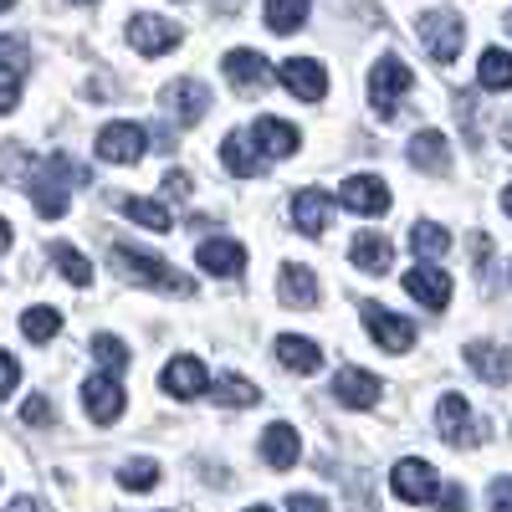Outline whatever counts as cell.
<instances>
[{
    "label": "cell",
    "instance_id": "1",
    "mask_svg": "<svg viewBox=\"0 0 512 512\" xmlns=\"http://www.w3.org/2000/svg\"><path fill=\"white\" fill-rule=\"evenodd\" d=\"M72 185H88V169H82L72 154H47L41 159V169H31L26 175V190H31V205L41 210L47 221L67 216V205H72Z\"/></svg>",
    "mask_w": 512,
    "mask_h": 512
},
{
    "label": "cell",
    "instance_id": "2",
    "mask_svg": "<svg viewBox=\"0 0 512 512\" xmlns=\"http://www.w3.org/2000/svg\"><path fill=\"white\" fill-rule=\"evenodd\" d=\"M108 262L118 267V272H128L139 287H154V292H175V297H190L195 292V277H185V272H175L169 262H159V256H149V251H139V246H128V241H108Z\"/></svg>",
    "mask_w": 512,
    "mask_h": 512
},
{
    "label": "cell",
    "instance_id": "3",
    "mask_svg": "<svg viewBox=\"0 0 512 512\" xmlns=\"http://www.w3.org/2000/svg\"><path fill=\"white\" fill-rule=\"evenodd\" d=\"M410 88H415V72L405 67V57H379L369 67V108L379 118H395V108Z\"/></svg>",
    "mask_w": 512,
    "mask_h": 512
},
{
    "label": "cell",
    "instance_id": "4",
    "mask_svg": "<svg viewBox=\"0 0 512 512\" xmlns=\"http://www.w3.org/2000/svg\"><path fill=\"white\" fill-rule=\"evenodd\" d=\"M415 31H420V47H425V57H431V62L451 67V62L461 57L466 31H461V16H456V11H425Z\"/></svg>",
    "mask_w": 512,
    "mask_h": 512
},
{
    "label": "cell",
    "instance_id": "5",
    "mask_svg": "<svg viewBox=\"0 0 512 512\" xmlns=\"http://www.w3.org/2000/svg\"><path fill=\"white\" fill-rule=\"evenodd\" d=\"M390 487H395L400 502H415V507L441 502V477H436V466H431V461H420V456H405V461L395 466Z\"/></svg>",
    "mask_w": 512,
    "mask_h": 512
},
{
    "label": "cell",
    "instance_id": "6",
    "mask_svg": "<svg viewBox=\"0 0 512 512\" xmlns=\"http://www.w3.org/2000/svg\"><path fill=\"white\" fill-rule=\"evenodd\" d=\"M159 108H169V118H175L180 128H195L210 113V88L195 82V77H180V82H169V88L159 93Z\"/></svg>",
    "mask_w": 512,
    "mask_h": 512
},
{
    "label": "cell",
    "instance_id": "7",
    "mask_svg": "<svg viewBox=\"0 0 512 512\" xmlns=\"http://www.w3.org/2000/svg\"><path fill=\"white\" fill-rule=\"evenodd\" d=\"M338 205L354 210V216H384V210L395 205L390 185H384L379 175H349L344 190H338Z\"/></svg>",
    "mask_w": 512,
    "mask_h": 512
},
{
    "label": "cell",
    "instance_id": "8",
    "mask_svg": "<svg viewBox=\"0 0 512 512\" xmlns=\"http://www.w3.org/2000/svg\"><path fill=\"white\" fill-rule=\"evenodd\" d=\"M436 425H441V436H446L451 446H477V441H482V420L472 415L466 395H441V405H436Z\"/></svg>",
    "mask_w": 512,
    "mask_h": 512
},
{
    "label": "cell",
    "instance_id": "9",
    "mask_svg": "<svg viewBox=\"0 0 512 512\" xmlns=\"http://www.w3.org/2000/svg\"><path fill=\"white\" fill-rule=\"evenodd\" d=\"M128 41H134V52H144V57H164L185 41V31L164 16H134L128 21Z\"/></svg>",
    "mask_w": 512,
    "mask_h": 512
},
{
    "label": "cell",
    "instance_id": "10",
    "mask_svg": "<svg viewBox=\"0 0 512 512\" xmlns=\"http://www.w3.org/2000/svg\"><path fill=\"white\" fill-rule=\"evenodd\" d=\"M144 149H149V134L139 123H108V128H98V154L108 164H139Z\"/></svg>",
    "mask_w": 512,
    "mask_h": 512
},
{
    "label": "cell",
    "instance_id": "11",
    "mask_svg": "<svg viewBox=\"0 0 512 512\" xmlns=\"http://www.w3.org/2000/svg\"><path fill=\"white\" fill-rule=\"evenodd\" d=\"M359 313H364V328L374 333V344H379L384 354H405V349L415 344V323L395 318L390 308H379V303H364Z\"/></svg>",
    "mask_w": 512,
    "mask_h": 512
},
{
    "label": "cell",
    "instance_id": "12",
    "mask_svg": "<svg viewBox=\"0 0 512 512\" xmlns=\"http://www.w3.org/2000/svg\"><path fill=\"white\" fill-rule=\"evenodd\" d=\"M277 77H282V88L297 93L303 103H318V98L328 93V72H323L313 57H287V62L277 67Z\"/></svg>",
    "mask_w": 512,
    "mask_h": 512
},
{
    "label": "cell",
    "instance_id": "13",
    "mask_svg": "<svg viewBox=\"0 0 512 512\" xmlns=\"http://www.w3.org/2000/svg\"><path fill=\"white\" fill-rule=\"evenodd\" d=\"M379 395H384V384L369 369H354L349 364V369H338V379H333V400L349 405V410H374Z\"/></svg>",
    "mask_w": 512,
    "mask_h": 512
},
{
    "label": "cell",
    "instance_id": "14",
    "mask_svg": "<svg viewBox=\"0 0 512 512\" xmlns=\"http://www.w3.org/2000/svg\"><path fill=\"white\" fill-rule=\"evenodd\" d=\"M82 405H88V415L98 425H113L123 415V384H118V374L113 369L108 374H93L88 384H82Z\"/></svg>",
    "mask_w": 512,
    "mask_h": 512
},
{
    "label": "cell",
    "instance_id": "15",
    "mask_svg": "<svg viewBox=\"0 0 512 512\" xmlns=\"http://www.w3.org/2000/svg\"><path fill=\"white\" fill-rule=\"evenodd\" d=\"M405 159L420 169V175H451V144H446L441 128H420V134L410 139V149H405Z\"/></svg>",
    "mask_w": 512,
    "mask_h": 512
},
{
    "label": "cell",
    "instance_id": "16",
    "mask_svg": "<svg viewBox=\"0 0 512 512\" xmlns=\"http://www.w3.org/2000/svg\"><path fill=\"white\" fill-rule=\"evenodd\" d=\"M405 292L415 297L420 308L441 313V308L451 303V277H446L441 267H410V272H405Z\"/></svg>",
    "mask_w": 512,
    "mask_h": 512
},
{
    "label": "cell",
    "instance_id": "17",
    "mask_svg": "<svg viewBox=\"0 0 512 512\" xmlns=\"http://www.w3.org/2000/svg\"><path fill=\"white\" fill-rule=\"evenodd\" d=\"M195 262L200 272H216V277H236L246 267V246L241 241H226V236H210L195 246Z\"/></svg>",
    "mask_w": 512,
    "mask_h": 512
},
{
    "label": "cell",
    "instance_id": "18",
    "mask_svg": "<svg viewBox=\"0 0 512 512\" xmlns=\"http://www.w3.org/2000/svg\"><path fill=\"white\" fill-rule=\"evenodd\" d=\"M159 384H164V395H175V400H195V395L205 390V364H200L195 354H180V359L164 364Z\"/></svg>",
    "mask_w": 512,
    "mask_h": 512
},
{
    "label": "cell",
    "instance_id": "19",
    "mask_svg": "<svg viewBox=\"0 0 512 512\" xmlns=\"http://www.w3.org/2000/svg\"><path fill=\"white\" fill-rule=\"evenodd\" d=\"M226 77H231L236 93H256V88H267V82H272V62H267L262 52L241 47V52L226 57Z\"/></svg>",
    "mask_w": 512,
    "mask_h": 512
},
{
    "label": "cell",
    "instance_id": "20",
    "mask_svg": "<svg viewBox=\"0 0 512 512\" xmlns=\"http://www.w3.org/2000/svg\"><path fill=\"white\" fill-rule=\"evenodd\" d=\"M328 221H333V200L323 190H297L292 195V226L303 236H323Z\"/></svg>",
    "mask_w": 512,
    "mask_h": 512
},
{
    "label": "cell",
    "instance_id": "21",
    "mask_svg": "<svg viewBox=\"0 0 512 512\" xmlns=\"http://www.w3.org/2000/svg\"><path fill=\"white\" fill-rule=\"evenodd\" d=\"M277 297L287 308H318V272L303 262H287L277 277Z\"/></svg>",
    "mask_w": 512,
    "mask_h": 512
},
{
    "label": "cell",
    "instance_id": "22",
    "mask_svg": "<svg viewBox=\"0 0 512 512\" xmlns=\"http://www.w3.org/2000/svg\"><path fill=\"white\" fill-rule=\"evenodd\" d=\"M349 256H354V267H359V272L379 277V272H390L395 246H390V236H379V231H359L354 246H349Z\"/></svg>",
    "mask_w": 512,
    "mask_h": 512
},
{
    "label": "cell",
    "instance_id": "23",
    "mask_svg": "<svg viewBox=\"0 0 512 512\" xmlns=\"http://www.w3.org/2000/svg\"><path fill=\"white\" fill-rule=\"evenodd\" d=\"M251 139H256V149H262L267 159H287V154H297V128L292 123H282V118H256V128H251Z\"/></svg>",
    "mask_w": 512,
    "mask_h": 512
},
{
    "label": "cell",
    "instance_id": "24",
    "mask_svg": "<svg viewBox=\"0 0 512 512\" xmlns=\"http://www.w3.org/2000/svg\"><path fill=\"white\" fill-rule=\"evenodd\" d=\"M297 456H303V441H297L292 425H267L262 431V461L287 472V466H297Z\"/></svg>",
    "mask_w": 512,
    "mask_h": 512
},
{
    "label": "cell",
    "instance_id": "25",
    "mask_svg": "<svg viewBox=\"0 0 512 512\" xmlns=\"http://www.w3.org/2000/svg\"><path fill=\"white\" fill-rule=\"evenodd\" d=\"M272 354H277V364H287L292 374H318V364H323V349L313 344V338H297V333H282Z\"/></svg>",
    "mask_w": 512,
    "mask_h": 512
},
{
    "label": "cell",
    "instance_id": "26",
    "mask_svg": "<svg viewBox=\"0 0 512 512\" xmlns=\"http://www.w3.org/2000/svg\"><path fill=\"white\" fill-rule=\"evenodd\" d=\"M466 364H472V374H482L487 384H512V349L472 344V349H466Z\"/></svg>",
    "mask_w": 512,
    "mask_h": 512
},
{
    "label": "cell",
    "instance_id": "27",
    "mask_svg": "<svg viewBox=\"0 0 512 512\" xmlns=\"http://www.w3.org/2000/svg\"><path fill=\"white\" fill-rule=\"evenodd\" d=\"M221 164L231 169V175H241V180H256V175L267 169V154H256L251 139H241V134H226V144H221Z\"/></svg>",
    "mask_w": 512,
    "mask_h": 512
},
{
    "label": "cell",
    "instance_id": "28",
    "mask_svg": "<svg viewBox=\"0 0 512 512\" xmlns=\"http://www.w3.org/2000/svg\"><path fill=\"white\" fill-rule=\"evenodd\" d=\"M308 11H313V0H267V31H277V36L303 31Z\"/></svg>",
    "mask_w": 512,
    "mask_h": 512
},
{
    "label": "cell",
    "instance_id": "29",
    "mask_svg": "<svg viewBox=\"0 0 512 512\" xmlns=\"http://www.w3.org/2000/svg\"><path fill=\"white\" fill-rule=\"evenodd\" d=\"M118 210H123L128 221H139L144 231H154V236H164V231H169V210H164L159 200H144V195H123V200H118Z\"/></svg>",
    "mask_w": 512,
    "mask_h": 512
},
{
    "label": "cell",
    "instance_id": "30",
    "mask_svg": "<svg viewBox=\"0 0 512 512\" xmlns=\"http://www.w3.org/2000/svg\"><path fill=\"white\" fill-rule=\"evenodd\" d=\"M477 82H482L487 93H507V88H512V52L487 47L482 62H477Z\"/></svg>",
    "mask_w": 512,
    "mask_h": 512
},
{
    "label": "cell",
    "instance_id": "31",
    "mask_svg": "<svg viewBox=\"0 0 512 512\" xmlns=\"http://www.w3.org/2000/svg\"><path fill=\"white\" fill-rule=\"evenodd\" d=\"M216 400L221 405H236V410H251L256 400H262V390H256L251 379H241V374H221L216 379Z\"/></svg>",
    "mask_w": 512,
    "mask_h": 512
},
{
    "label": "cell",
    "instance_id": "32",
    "mask_svg": "<svg viewBox=\"0 0 512 512\" xmlns=\"http://www.w3.org/2000/svg\"><path fill=\"white\" fill-rule=\"evenodd\" d=\"M410 246H415L420 256H446V251H451V231L436 226V221H415V226H410Z\"/></svg>",
    "mask_w": 512,
    "mask_h": 512
},
{
    "label": "cell",
    "instance_id": "33",
    "mask_svg": "<svg viewBox=\"0 0 512 512\" xmlns=\"http://www.w3.org/2000/svg\"><path fill=\"white\" fill-rule=\"evenodd\" d=\"M21 333L31 338V344H52V338L62 333V313H57V308H31V313L21 318Z\"/></svg>",
    "mask_w": 512,
    "mask_h": 512
},
{
    "label": "cell",
    "instance_id": "34",
    "mask_svg": "<svg viewBox=\"0 0 512 512\" xmlns=\"http://www.w3.org/2000/svg\"><path fill=\"white\" fill-rule=\"evenodd\" d=\"M52 262L62 267V277H67L72 287H88V282H93V267H88V256H82V251H72L67 241H57V246H52Z\"/></svg>",
    "mask_w": 512,
    "mask_h": 512
},
{
    "label": "cell",
    "instance_id": "35",
    "mask_svg": "<svg viewBox=\"0 0 512 512\" xmlns=\"http://www.w3.org/2000/svg\"><path fill=\"white\" fill-rule=\"evenodd\" d=\"M31 72V47L21 36H0V77H21L26 82Z\"/></svg>",
    "mask_w": 512,
    "mask_h": 512
},
{
    "label": "cell",
    "instance_id": "36",
    "mask_svg": "<svg viewBox=\"0 0 512 512\" xmlns=\"http://www.w3.org/2000/svg\"><path fill=\"white\" fill-rule=\"evenodd\" d=\"M118 482H123L128 492H149V487L159 482V466H154V461H123Z\"/></svg>",
    "mask_w": 512,
    "mask_h": 512
},
{
    "label": "cell",
    "instance_id": "37",
    "mask_svg": "<svg viewBox=\"0 0 512 512\" xmlns=\"http://www.w3.org/2000/svg\"><path fill=\"white\" fill-rule=\"evenodd\" d=\"M93 354H98V364H103V369H113V374H123V369H128V349L118 344L113 333H98V338H93Z\"/></svg>",
    "mask_w": 512,
    "mask_h": 512
},
{
    "label": "cell",
    "instance_id": "38",
    "mask_svg": "<svg viewBox=\"0 0 512 512\" xmlns=\"http://www.w3.org/2000/svg\"><path fill=\"white\" fill-rule=\"evenodd\" d=\"M26 175H31V159H26V149L6 144V149H0V180H26Z\"/></svg>",
    "mask_w": 512,
    "mask_h": 512
},
{
    "label": "cell",
    "instance_id": "39",
    "mask_svg": "<svg viewBox=\"0 0 512 512\" xmlns=\"http://www.w3.org/2000/svg\"><path fill=\"white\" fill-rule=\"evenodd\" d=\"M21 420H26V425H52V400L31 395V400L21 405Z\"/></svg>",
    "mask_w": 512,
    "mask_h": 512
},
{
    "label": "cell",
    "instance_id": "40",
    "mask_svg": "<svg viewBox=\"0 0 512 512\" xmlns=\"http://www.w3.org/2000/svg\"><path fill=\"white\" fill-rule=\"evenodd\" d=\"M16 384H21V364H16L6 349H0V395H11Z\"/></svg>",
    "mask_w": 512,
    "mask_h": 512
},
{
    "label": "cell",
    "instance_id": "41",
    "mask_svg": "<svg viewBox=\"0 0 512 512\" xmlns=\"http://www.w3.org/2000/svg\"><path fill=\"white\" fill-rule=\"evenodd\" d=\"M21 103V77H0V113H16Z\"/></svg>",
    "mask_w": 512,
    "mask_h": 512
},
{
    "label": "cell",
    "instance_id": "42",
    "mask_svg": "<svg viewBox=\"0 0 512 512\" xmlns=\"http://www.w3.org/2000/svg\"><path fill=\"white\" fill-rule=\"evenodd\" d=\"M164 190H169V200H190V175H185V169H169Z\"/></svg>",
    "mask_w": 512,
    "mask_h": 512
},
{
    "label": "cell",
    "instance_id": "43",
    "mask_svg": "<svg viewBox=\"0 0 512 512\" xmlns=\"http://www.w3.org/2000/svg\"><path fill=\"white\" fill-rule=\"evenodd\" d=\"M487 502H492V507H512V477H497L492 492H487Z\"/></svg>",
    "mask_w": 512,
    "mask_h": 512
},
{
    "label": "cell",
    "instance_id": "44",
    "mask_svg": "<svg viewBox=\"0 0 512 512\" xmlns=\"http://www.w3.org/2000/svg\"><path fill=\"white\" fill-rule=\"evenodd\" d=\"M287 507H297V512H313V507H323V497H313V492H297V497H287Z\"/></svg>",
    "mask_w": 512,
    "mask_h": 512
},
{
    "label": "cell",
    "instance_id": "45",
    "mask_svg": "<svg viewBox=\"0 0 512 512\" xmlns=\"http://www.w3.org/2000/svg\"><path fill=\"white\" fill-rule=\"evenodd\" d=\"M0 251H11V221L0 216Z\"/></svg>",
    "mask_w": 512,
    "mask_h": 512
},
{
    "label": "cell",
    "instance_id": "46",
    "mask_svg": "<svg viewBox=\"0 0 512 512\" xmlns=\"http://www.w3.org/2000/svg\"><path fill=\"white\" fill-rule=\"evenodd\" d=\"M502 210H507V216H512V185L502 190Z\"/></svg>",
    "mask_w": 512,
    "mask_h": 512
},
{
    "label": "cell",
    "instance_id": "47",
    "mask_svg": "<svg viewBox=\"0 0 512 512\" xmlns=\"http://www.w3.org/2000/svg\"><path fill=\"white\" fill-rule=\"evenodd\" d=\"M502 144H507V149H512V123H507V128H502Z\"/></svg>",
    "mask_w": 512,
    "mask_h": 512
},
{
    "label": "cell",
    "instance_id": "48",
    "mask_svg": "<svg viewBox=\"0 0 512 512\" xmlns=\"http://www.w3.org/2000/svg\"><path fill=\"white\" fill-rule=\"evenodd\" d=\"M11 6H16V0H0V11H11Z\"/></svg>",
    "mask_w": 512,
    "mask_h": 512
},
{
    "label": "cell",
    "instance_id": "49",
    "mask_svg": "<svg viewBox=\"0 0 512 512\" xmlns=\"http://www.w3.org/2000/svg\"><path fill=\"white\" fill-rule=\"evenodd\" d=\"M507 31H512V11H507Z\"/></svg>",
    "mask_w": 512,
    "mask_h": 512
},
{
    "label": "cell",
    "instance_id": "50",
    "mask_svg": "<svg viewBox=\"0 0 512 512\" xmlns=\"http://www.w3.org/2000/svg\"><path fill=\"white\" fill-rule=\"evenodd\" d=\"M77 6H88V0H77Z\"/></svg>",
    "mask_w": 512,
    "mask_h": 512
}]
</instances>
